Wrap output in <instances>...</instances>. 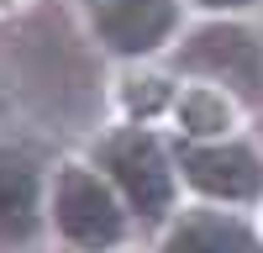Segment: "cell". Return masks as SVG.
<instances>
[{
  "instance_id": "9c48e42d",
  "label": "cell",
  "mask_w": 263,
  "mask_h": 253,
  "mask_svg": "<svg viewBox=\"0 0 263 253\" xmlns=\"http://www.w3.org/2000/svg\"><path fill=\"white\" fill-rule=\"evenodd\" d=\"M179 74H153V69H137V74H126L121 79V111L132 127H153L158 116H174V100H179V84H174Z\"/></svg>"
},
{
  "instance_id": "7a4b0ae2",
  "label": "cell",
  "mask_w": 263,
  "mask_h": 253,
  "mask_svg": "<svg viewBox=\"0 0 263 253\" xmlns=\"http://www.w3.org/2000/svg\"><path fill=\"white\" fill-rule=\"evenodd\" d=\"M168 74L216 84L237 105L263 111V32L242 16H200L168 48Z\"/></svg>"
},
{
  "instance_id": "277c9868",
  "label": "cell",
  "mask_w": 263,
  "mask_h": 253,
  "mask_svg": "<svg viewBox=\"0 0 263 253\" xmlns=\"http://www.w3.org/2000/svg\"><path fill=\"white\" fill-rule=\"evenodd\" d=\"M179 179L195 201L248 211L263 201V148L248 137H216V142H174Z\"/></svg>"
},
{
  "instance_id": "5b68a950",
  "label": "cell",
  "mask_w": 263,
  "mask_h": 253,
  "mask_svg": "<svg viewBox=\"0 0 263 253\" xmlns=\"http://www.w3.org/2000/svg\"><path fill=\"white\" fill-rule=\"evenodd\" d=\"M84 16L95 42L126 63L168 53L184 32V0H90Z\"/></svg>"
},
{
  "instance_id": "8fae6325",
  "label": "cell",
  "mask_w": 263,
  "mask_h": 253,
  "mask_svg": "<svg viewBox=\"0 0 263 253\" xmlns=\"http://www.w3.org/2000/svg\"><path fill=\"white\" fill-rule=\"evenodd\" d=\"M258 132H263V121H258Z\"/></svg>"
},
{
  "instance_id": "ba28073f",
  "label": "cell",
  "mask_w": 263,
  "mask_h": 253,
  "mask_svg": "<svg viewBox=\"0 0 263 253\" xmlns=\"http://www.w3.org/2000/svg\"><path fill=\"white\" fill-rule=\"evenodd\" d=\"M168 121L179 127V142H216V137H232L237 100L227 90H216V84H179Z\"/></svg>"
},
{
  "instance_id": "8992f818",
  "label": "cell",
  "mask_w": 263,
  "mask_h": 253,
  "mask_svg": "<svg viewBox=\"0 0 263 253\" xmlns=\"http://www.w3.org/2000/svg\"><path fill=\"white\" fill-rule=\"evenodd\" d=\"M48 164L21 142H0V253H27L48 232Z\"/></svg>"
},
{
  "instance_id": "3957f363",
  "label": "cell",
  "mask_w": 263,
  "mask_h": 253,
  "mask_svg": "<svg viewBox=\"0 0 263 253\" xmlns=\"http://www.w3.org/2000/svg\"><path fill=\"white\" fill-rule=\"evenodd\" d=\"M48 227L58 232V243L69 253H121L132 243V232H137L126 201L116 195V185L95 164H58L53 169Z\"/></svg>"
},
{
  "instance_id": "30bf717a",
  "label": "cell",
  "mask_w": 263,
  "mask_h": 253,
  "mask_svg": "<svg viewBox=\"0 0 263 253\" xmlns=\"http://www.w3.org/2000/svg\"><path fill=\"white\" fill-rule=\"evenodd\" d=\"M184 6H195L200 16H248L253 6H263V0H184Z\"/></svg>"
},
{
  "instance_id": "6da1fadb",
  "label": "cell",
  "mask_w": 263,
  "mask_h": 253,
  "mask_svg": "<svg viewBox=\"0 0 263 253\" xmlns=\"http://www.w3.org/2000/svg\"><path fill=\"white\" fill-rule=\"evenodd\" d=\"M90 164L100 169L105 179L116 185V195L126 201L132 222L142 232H163L174 216H179V153H174V142H163L153 127H116V132H105L95 142Z\"/></svg>"
},
{
  "instance_id": "52a82bcc",
  "label": "cell",
  "mask_w": 263,
  "mask_h": 253,
  "mask_svg": "<svg viewBox=\"0 0 263 253\" xmlns=\"http://www.w3.org/2000/svg\"><path fill=\"white\" fill-rule=\"evenodd\" d=\"M158 253H263V227L232 206L195 201L158 232Z\"/></svg>"
}]
</instances>
